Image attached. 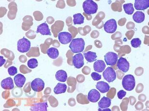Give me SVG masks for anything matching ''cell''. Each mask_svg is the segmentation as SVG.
Instances as JSON below:
<instances>
[{"label": "cell", "mask_w": 149, "mask_h": 111, "mask_svg": "<svg viewBox=\"0 0 149 111\" xmlns=\"http://www.w3.org/2000/svg\"><path fill=\"white\" fill-rule=\"evenodd\" d=\"M85 42L82 38L72 39L69 47L73 53H79L84 50Z\"/></svg>", "instance_id": "cell-1"}, {"label": "cell", "mask_w": 149, "mask_h": 111, "mask_svg": "<svg viewBox=\"0 0 149 111\" xmlns=\"http://www.w3.org/2000/svg\"><path fill=\"white\" fill-rule=\"evenodd\" d=\"M83 9L86 14L90 15L96 14L98 9V5L92 0H86L83 3Z\"/></svg>", "instance_id": "cell-2"}, {"label": "cell", "mask_w": 149, "mask_h": 111, "mask_svg": "<svg viewBox=\"0 0 149 111\" xmlns=\"http://www.w3.org/2000/svg\"><path fill=\"white\" fill-rule=\"evenodd\" d=\"M136 81L133 75L128 74L125 75L123 79L122 85L125 90H132L135 87Z\"/></svg>", "instance_id": "cell-3"}, {"label": "cell", "mask_w": 149, "mask_h": 111, "mask_svg": "<svg viewBox=\"0 0 149 111\" xmlns=\"http://www.w3.org/2000/svg\"><path fill=\"white\" fill-rule=\"evenodd\" d=\"M31 45V42L24 37L17 42V49L21 53H26L30 50Z\"/></svg>", "instance_id": "cell-4"}, {"label": "cell", "mask_w": 149, "mask_h": 111, "mask_svg": "<svg viewBox=\"0 0 149 111\" xmlns=\"http://www.w3.org/2000/svg\"><path fill=\"white\" fill-rule=\"evenodd\" d=\"M103 76L108 82H113L116 79V71L111 67H108L103 72Z\"/></svg>", "instance_id": "cell-5"}, {"label": "cell", "mask_w": 149, "mask_h": 111, "mask_svg": "<svg viewBox=\"0 0 149 111\" xmlns=\"http://www.w3.org/2000/svg\"><path fill=\"white\" fill-rule=\"evenodd\" d=\"M117 28L116 21L114 19H111L106 22L104 25V30L107 33L113 34L116 32Z\"/></svg>", "instance_id": "cell-6"}, {"label": "cell", "mask_w": 149, "mask_h": 111, "mask_svg": "<svg viewBox=\"0 0 149 111\" xmlns=\"http://www.w3.org/2000/svg\"><path fill=\"white\" fill-rule=\"evenodd\" d=\"M118 58L116 53L113 52H109L104 56V60L107 65H114L118 61Z\"/></svg>", "instance_id": "cell-7"}, {"label": "cell", "mask_w": 149, "mask_h": 111, "mask_svg": "<svg viewBox=\"0 0 149 111\" xmlns=\"http://www.w3.org/2000/svg\"><path fill=\"white\" fill-rule=\"evenodd\" d=\"M45 82L42 79L40 78H36L33 80L31 83V89L34 92H41L45 88Z\"/></svg>", "instance_id": "cell-8"}, {"label": "cell", "mask_w": 149, "mask_h": 111, "mask_svg": "<svg viewBox=\"0 0 149 111\" xmlns=\"http://www.w3.org/2000/svg\"><path fill=\"white\" fill-rule=\"evenodd\" d=\"M72 63L75 68L80 69L84 65V55L82 53H77L72 57Z\"/></svg>", "instance_id": "cell-9"}, {"label": "cell", "mask_w": 149, "mask_h": 111, "mask_svg": "<svg viewBox=\"0 0 149 111\" xmlns=\"http://www.w3.org/2000/svg\"><path fill=\"white\" fill-rule=\"evenodd\" d=\"M58 38L61 44L66 45L72 41V35L69 32H61L58 35Z\"/></svg>", "instance_id": "cell-10"}, {"label": "cell", "mask_w": 149, "mask_h": 111, "mask_svg": "<svg viewBox=\"0 0 149 111\" xmlns=\"http://www.w3.org/2000/svg\"><path fill=\"white\" fill-rule=\"evenodd\" d=\"M130 65L127 59L121 57L118 60L117 62V67L118 69L122 71V72H127L130 69Z\"/></svg>", "instance_id": "cell-11"}, {"label": "cell", "mask_w": 149, "mask_h": 111, "mask_svg": "<svg viewBox=\"0 0 149 111\" xmlns=\"http://www.w3.org/2000/svg\"><path fill=\"white\" fill-rule=\"evenodd\" d=\"M100 98V92L96 89H92L90 90L88 94V100L92 103H97L99 101Z\"/></svg>", "instance_id": "cell-12"}, {"label": "cell", "mask_w": 149, "mask_h": 111, "mask_svg": "<svg viewBox=\"0 0 149 111\" xmlns=\"http://www.w3.org/2000/svg\"><path fill=\"white\" fill-rule=\"evenodd\" d=\"M134 7L137 10H144L149 7V0H135Z\"/></svg>", "instance_id": "cell-13"}, {"label": "cell", "mask_w": 149, "mask_h": 111, "mask_svg": "<svg viewBox=\"0 0 149 111\" xmlns=\"http://www.w3.org/2000/svg\"><path fill=\"white\" fill-rule=\"evenodd\" d=\"M37 33H40L44 36H51L50 30L48 25L46 23H44L38 25L36 31Z\"/></svg>", "instance_id": "cell-14"}, {"label": "cell", "mask_w": 149, "mask_h": 111, "mask_svg": "<svg viewBox=\"0 0 149 111\" xmlns=\"http://www.w3.org/2000/svg\"><path fill=\"white\" fill-rule=\"evenodd\" d=\"M1 87L4 90H12L14 88L13 80L11 77L3 79L1 83Z\"/></svg>", "instance_id": "cell-15"}, {"label": "cell", "mask_w": 149, "mask_h": 111, "mask_svg": "<svg viewBox=\"0 0 149 111\" xmlns=\"http://www.w3.org/2000/svg\"><path fill=\"white\" fill-rule=\"evenodd\" d=\"M96 87L97 90L102 93H106L110 90V86L108 83L101 81L97 82L96 84Z\"/></svg>", "instance_id": "cell-16"}, {"label": "cell", "mask_w": 149, "mask_h": 111, "mask_svg": "<svg viewBox=\"0 0 149 111\" xmlns=\"http://www.w3.org/2000/svg\"><path fill=\"white\" fill-rule=\"evenodd\" d=\"M47 107L48 105L47 102L38 103L31 106L30 110L32 111H47Z\"/></svg>", "instance_id": "cell-17"}, {"label": "cell", "mask_w": 149, "mask_h": 111, "mask_svg": "<svg viewBox=\"0 0 149 111\" xmlns=\"http://www.w3.org/2000/svg\"><path fill=\"white\" fill-rule=\"evenodd\" d=\"M14 82L17 87L19 88H22L24 86L25 82L26 81V79L24 75L21 74H18L15 76Z\"/></svg>", "instance_id": "cell-18"}, {"label": "cell", "mask_w": 149, "mask_h": 111, "mask_svg": "<svg viewBox=\"0 0 149 111\" xmlns=\"http://www.w3.org/2000/svg\"><path fill=\"white\" fill-rule=\"evenodd\" d=\"M106 64L102 60H97L94 63V69L96 72L101 73L105 70Z\"/></svg>", "instance_id": "cell-19"}, {"label": "cell", "mask_w": 149, "mask_h": 111, "mask_svg": "<svg viewBox=\"0 0 149 111\" xmlns=\"http://www.w3.org/2000/svg\"><path fill=\"white\" fill-rule=\"evenodd\" d=\"M55 77L56 80L59 82H64L68 79L67 73L64 70H59L56 72Z\"/></svg>", "instance_id": "cell-20"}, {"label": "cell", "mask_w": 149, "mask_h": 111, "mask_svg": "<svg viewBox=\"0 0 149 111\" xmlns=\"http://www.w3.org/2000/svg\"><path fill=\"white\" fill-rule=\"evenodd\" d=\"M111 105V99L108 97L104 96L102 98L98 103V106L100 108H107Z\"/></svg>", "instance_id": "cell-21"}, {"label": "cell", "mask_w": 149, "mask_h": 111, "mask_svg": "<svg viewBox=\"0 0 149 111\" xmlns=\"http://www.w3.org/2000/svg\"><path fill=\"white\" fill-rule=\"evenodd\" d=\"M67 86L65 83H58L54 88V92L56 95H59L65 93L67 90Z\"/></svg>", "instance_id": "cell-22"}, {"label": "cell", "mask_w": 149, "mask_h": 111, "mask_svg": "<svg viewBox=\"0 0 149 111\" xmlns=\"http://www.w3.org/2000/svg\"><path fill=\"white\" fill-rule=\"evenodd\" d=\"M145 14L143 12L141 11H137L133 15V19L135 22L137 23H141L143 22L145 20Z\"/></svg>", "instance_id": "cell-23"}, {"label": "cell", "mask_w": 149, "mask_h": 111, "mask_svg": "<svg viewBox=\"0 0 149 111\" xmlns=\"http://www.w3.org/2000/svg\"><path fill=\"white\" fill-rule=\"evenodd\" d=\"M84 56L88 62H93L96 61L97 58V56L94 52L88 51L84 53Z\"/></svg>", "instance_id": "cell-24"}, {"label": "cell", "mask_w": 149, "mask_h": 111, "mask_svg": "<svg viewBox=\"0 0 149 111\" xmlns=\"http://www.w3.org/2000/svg\"><path fill=\"white\" fill-rule=\"evenodd\" d=\"M47 54L52 59H56L59 56V51L55 47H50L47 51Z\"/></svg>", "instance_id": "cell-25"}, {"label": "cell", "mask_w": 149, "mask_h": 111, "mask_svg": "<svg viewBox=\"0 0 149 111\" xmlns=\"http://www.w3.org/2000/svg\"><path fill=\"white\" fill-rule=\"evenodd\" d=\"M84 17L80 13L75 14L73 15V23L75 25H81L84 23Z\"/></svg>", "instance_id": "cell-26"}, {"label": "cell", "mask_w": 149, "mask_h": 111, "mask_svg": "<svg viewBox=\"0 0 149 111\" xmlns=\"http://www.w3.org/2000/svg\"><path fill=\"white\" fill-rule=\"evenodd\" d=\"M123 8H124L125 13L129 15L132 14L134 13V10H135L134 8L133 5L132 3H129L124 4Z\"/></svg>", "instance_id": "cell-27"}, {"label": "cell", "mask_w": 149, "mask_h": 111, "mask_svg": "<svg viewBox=\"0 0 149 111\" xmlns=\"http://www.w3.org/2000/svg\"><path fill=\"white\" fill-rule=\"evenodd\" d=\"M38 62L37 60L35 58H31L28 61V66L30 69H35L37 67Z\"/></svg>", "instance_id": "cell-28"}, {"label": "cell", "mask_w": 149, "mask_h": 111, "mask_svg": "<svg viewBox=\"0 0 149 111\" xmlns=\"http://www.w3.org/2000/svg\"><path fill=\"white\" fill-rule=\"evenodd\" d=\"M131 46L134 48H137L141 46V41L139 38H135L131 41Z\"/></svg>", "instance_id": "cell-29"}, {"label": "cell", "mask_w": 149, "mask_h": 111, "mask_svg": "<svg viewBox=\"0 0 149 111\" xmlns=\"http://www.w3.org/2000/svg\"><path fill=\"white\" fill-rule=\"evenodd\" d=\"M8 72L9 74L11 76H14L17 73V69L16 67L11 66L8 69Z\"/></svg>", "instance_id": "cell-30"}, {"label": "cell", "mask_w": 149, "mask_h": 111, "mask_svg": "<svg viewBox=\"0 0 149 111\" xmlns=\"http://www.w3.org/2000/svg\"><path fill=\"white\" fill-rule=\"evenodd\" d=\"M92 78L93 79V80L95 81H98L101 79V75H100V74L98 73L97 72H93L92 73L91 75Z\"/></svg>", "instance_id": "cell-31"}, {"label": "cell", "mask_w": 149, "mask_h": 111, "mask_svg": "<svg viewBox=\"0 0 149 111\" xmlns=\"http://www.w3.org/2000/svg\"><path fill=\"white\" fill-rule=\"evenodd\" d=\"M127 95V92L123 90H120L117 93V96L119 99H122Z\"/></svg>", "instance_id": "cell-32"}, {"label": "cell", "mask_w": 149, "mask_h": 111, "mask_svg": "<svg viewBox=\"0 0 149 111\" xmlns=\"http://www.w3.org/2000/svg\"><path fill=\"white\" fill-rule=\"evenodd\" d=\"M6 61V60L3 59V56H0V66L1 67L4 64Z\"/></svg>", "instance_id": "cell-33"}]
</instances>
